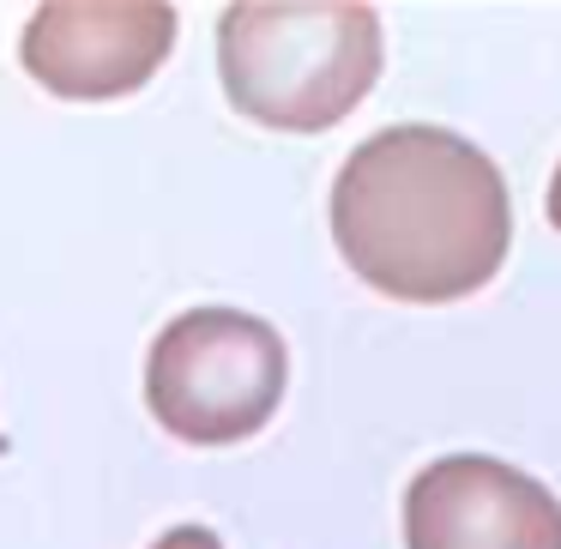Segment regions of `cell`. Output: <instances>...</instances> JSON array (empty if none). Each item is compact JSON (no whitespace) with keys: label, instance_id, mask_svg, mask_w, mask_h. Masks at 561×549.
Here are the masks:
<instances>
[{"label":"cell","instance_id":"cell-1","mask_svg":"<svg viewBox=\"0 0 561 549\" xmlns=\"http://www.w3.org/2000/svg\"><path fill=\"white\" fill-rule=\"evenodd\" d=\"M332 242L392 302H459L501 272L513 206L495 158L453 127H387L332 182Z\"/></svg>","mask_w":561,"mask_h":549},{"label":"cell","instance_id":"cell-5","mask_svg":"<svg viewBox=\"0 0 561 549\" xmlns=\"http://www.w3.org/2000/svg\"><path fill=\"white\" fill-rule=\"evenodd\" d=\"M404 549H561V501L507 459L447 453L404 489Z\"/></svg>","mask_w":561,"mask_h":549},{"label":"cell","instance_id":"cell-7","mask_svg":"<svg viewBox=\"0 0 561 549\" xmlns=\"http://www.w3.org/2000/svg\"><path fill=\"white\" fill-rule=\"evenodd\" d=\"M549 224L561 230V163H556V175H549Z\"/></svg>","mask_w":561,"mask_h":549},{"label":"cell","instance_id":"cell-6","mask_svg":"<svg viewBox=\"0 0 561 549\" xmlns=\"http://www.w3.org/2000/svg\"><path fill=\"white\" fill-rule=\"evenodd\" d=\"M151 549H224L218 531H206V525H175V531H163Z\"/></svg>","mask_w":561,"mask_h":549},{"label":"cell","instance_id":"cell-4","mask_svg":"<svg viewBox=\"0 0 561 549\" xmlns=\"http://www.w3.org/2000/svg\"><path fill=\"white\" fill-rule=\"evenodd\" d=\"M175 43V7L158 0H55L19 37V61L67 103H110L139 91Z\"/></svg>","mask_w":561,"mask_h":549},{"label":"cell","instance_id":"cell-2","mask_svg":"<svg viewBox=\"0 0 561 549\" xmlns=\"http://www.w3.org/2000/svg\"><path fill=\"white\" fill-rule=\"evenodd\" d=\"M230 103L278 134L339 127L380 79L375 7H230L218 19Z\"/></svg>","mask_w":561,"mask_h":549},{"label":"cell","instance_id":"cell-3","mask_svg":"<svg viewBox=\"0 0 561 549\" xmlns=\"http://www.w3.org/2000/svg\"><path fill=\"white\" fill-rule=\"evenodd\" d=\"M290 380L278 327L242 308H187L158 332L146 404L187 447H230L272 423Z\"/></svg>","mask_w":561,"mask_h":549}]
</instances>
